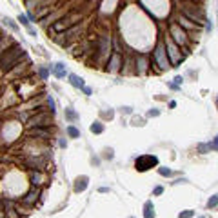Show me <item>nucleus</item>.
Returning <instances> with one entry per match:
<instances>
[{"instance_id":"obj_1","label":"nucleus","mask_w":218,"mask_h":218,"mask_svg":"<svg viewBox=\"0 0 218 218\" xmlns=\"http://www.w3.org/2000/svg\"><path fill=\"white\" fill-rule=\"evenodd\" d=\"M24 55H25V53H24V47L13 44L11 49L4 51V53L0 55V69H2V71H11V69L18 64V60H20Z\"/></svg>"},{"instance_id":"obj_2","label":"nucleus","mask_w":218,"mask_h":218,"mask_svg":"<svg viewBox=\"0 0 218 218\" xmlns=\"http://www.w3.org/2000/svg\"><path fill=\"white\" fill-rule=\"evenodd\" d=\"M80 13H71V15H67L65 18H60L58 22H55L53 24V29L55 31H64V29H69V27H73V25H76V22H80Z\"/></svg>"},{"instance_id":"obj_3","label":"nucleus","mask_w":218,"mask_h":218,"mask_svg":"<svg viewBox=\"0 0 218 218\" xmlns=\"http://www.w3.org/2000/svg\"><path fill=\"white\" fill-rule=\"evenodd\" d=\"M51 122H53V115L45 113V111H40L38 115H35L27 120V124L31 127H47V126H51Z\"/></svg>"},{"instance_id":"obj_4","label":"nucleus","mask_w":218,"mask_h":218,"mask_svg":"<svg viewBox=\"0 0 218 218\" xmlns=\"http://www.w3.org/2000/svg\"><path fill=\"white\" fill-rule=\"evenodd\" d=\"M155 166H158V158L153 156V155H142V156H138L136 162H135V167H136L138 171H147V169H151V167H155Z\"/></svg>"},{"instance_id":"obj_5","label":"nucleus","mask_w":218,"mask_h":218,"mask_svg":"<svg viewBox=\"0 0 218 218\" xmlns=\"http://www.w3.org/2000/svg\"><path fill=\"white\" fill-rule=\"evenodd\" d=\"M155 58L158 60V65H160L162 69H166V67L169 65L167 56H166V51H164V44H158V45H156V49H155Z\"/></svg>"},{"instance_id":"obj_6","label":"nucleus","mask_w":218,"mask_h":218,"mask_svg":"<svg viewBox=\"0 0 218 218\" xmlns=\"http://www.w3.org/2000/svg\"><path fill=\"white\" fill-rule=\"evenodd\" d=\"M171 35L175 36V40H176L178 44H186V42H187V38H186V33H184V31H180L176 24H173V25H171Z\"/></svg>"},{"instance_id":"obj_7","label":"nucleus","mask_w":218,"mask_h":218,"mask_svg":"<svg viewBox=\"0 0 218 218\" xmlns=\"http://www.w3.org/2000/svg\"><path fill=\"white\" fill-rule=\"evenodd\" d=\"M51 73H53L56 78H64V76H65V65H64L62 62H56V64L51 65Z\"/></svg>"},{"instance_id":"obj_8","label":"nucleus","mask_w":218,"mask_h":218,"mask_svg":"<svg viewBox=\"0 0 218 218\" xmlns=\"http://www.w3.org/2000/svg\"><path fill=\"white\" fill-rule=\"evenodd\" d=\"M38 195H40V191H38V189H31V191L25 195V198H22V202H24L25 206H33V204L36 202Z\"/></svg>"},{"instance_id":"obj_9","label":"nucleus","mask_w":218,"mask_h":218,"mask_svg":"<svg viewBox=\"0 0 218 218\" xmlns=\"http://www.w3.org/2000/svg\"><path fill=\"white\" fill-rule=\"evenodd\" d=\"M51 0H25V5H27V9L31 11V9H40V7H44V5H47Z\"/></svg>"},{"instance_id":"obj_10","label":"nucleus","mask_w":218,"mask_h":218,"mask_svg":"<svg viewBox=\"0 0 218 218\" xmlns=\"http://www.w3.org/2000/svg\"><path fill=\"white\" fill-rule=\"evenodd\" d=\"M118 65H120V55H118V53H115V55L111 56V60H109V64H107V71H111V73H115V71L118 69Z\"/></svg>"},{"instance_id":"obj_11","label":"nucleus","mask_w":218,"mask_h":218,"mask_svg":"<svg viewBox=\"0 0 218 218\" xmlns=\"http://www.w3.org/2000/svg\"><path fill=\"white\" fill-rule=\"evenodd\" d=\"M29 135H31V136H42V138H47V136H49V131H47V129H42V127H33V129L29 131Z\"/></svg>"},{"instance_id":"obj_12","label":"nucleus","mask_w":218,"mask_h":218,"mask_svg":"<svg viewBox=\"0 0 218 218\" xmlns=\"http://www.w3.org/2000/svg\"><path fill=\"white\" fill-rule=\"evenodd\" d=\"M86 187H87V176H80V178H76L75 191H76V193H80V191H84Z\"/></svg>"},{"instance_id":"obj_13","label":"nucleus","mask_w":218,"mask_h":218,"mask_svg":"<svg viewBox=\"0 0 218 218\" xmlns=\"http://www.w3.org/2000/svg\"><path fill=\"white\" fill-rule=\"evenodd\" d=\"M69 82H71L73 87H78V89L84 87V80H82L80 76H76V75H69Z\"/></svg>"},{"instance_id":"obj_14","label":"nucleus","mask_w":218,"mask_h":218,"mask_svg":"<svg viewBox=\"0 0 218 218\" xmlns=\"http://www.w3.org/2000/svg\"><path fill=\"white\" fill-rule=\"evenodd\" d=\"M144 218H155V207L151 202H146L144 206Z\"/></svg>"},{"instance_id":"obj_15","label":"nucleus","mask_w":218,"mask_h":218,"mask_svg":"<svg viewBox=\"0 0 218 218\" xmlns=\"http://www.w3.org/2000/svg\"><path fill=\"white\" fill-rule=\"evenodd\" d=\"M167 49H169V55L175 58V62H178V60H180V56H178V53H176V45H175L171 40H167Z\"/></svg>"},{"instance_id":"obj_16","label":"nucleus","mask_w":218,"mask_h":218,"mask_svg":"<svg viewBox=\"0 0 218 218\" xmlns=\"http://www.w3.org/2000/svg\"><path fill=\"white\" fill-rule=\"evenodd\" d=\"M11 44V40L7 38V36H0V55L4 53V51H7V45Z\"/></svg>"},{"instance_id":"obj_17","label":"nucleus","mask_w":218,"mask_h":218,"mask_svg":"<svg viewBox=\"0 0 218 218\" xmlns=\"http://www.w3.org/2000/svg\"><path fill=\"white\" fill-rule=\"evenodd\" d=\"M31 184H33V186H40V184H42V173H38V171L33 173V175H31Z\"/></svg>"},{"instance_id":"obj_18","label":"nucleus","mask_w":218,"mask_h":218,"mask_svg":"<svg viewBox=\"0 0 218 218\" xmlns=\"http://www.w3.org/2000/svg\"><path fill=\"white\" fill-rule=\"evenodd\" d=\"M67 135H69L71 138H78V136H80V131H78L75 126H69V127H67Z\"/></svg>"},{"instance_id":"obj_19","label":"nucleus","mask_w":218,"mask_h":218,"mask_svg":"<svg viewBox=\"0 0 218 218\" xmlns=\"http://www.w3.org/2000/svg\"><path fill=\"white\" fill-rule=\"evenodd\" d=\"M91 131H93V133H96V135H98V133H102V131H104V126H102V124H100V122H95V124H93V126H91Z\"/></svg>"},{"instance_id":"obj_20","label":"nucleus","mask_w":218,"mask_h":218,"mask_svg":"<svg viewBox=\"0 0 218 218\" xmlns=\"http://www.w3.org/2000/svg\"><path fill=\"white\" fill-rule=\"evenodd\" d=\"M18 22H22V25H25L27 29L31 27V25H29V20H27V16H25V15H22V13L18 15Z\"/></svg>"},{"instance_id":"obj_21","label":"nucleus","mask_w":218,"mask_h":218,"mask_svg":"<svg viewBox=\"0 0 218 218\" xmlns=\"http://www.w3.org/2000/svg\"><path fill=\"white\" fill-rule=\"evenodd\" d=\"M4 22H5V25H9V27H11L13 31H18V25H16V24H15V22H13L11 18H4Z\"/></svg>"},{"instance_id":"obj_22","label":"nucleus","mask_w":218,"mask_h":218,"mask_svg":"<svg viewBox=\"0 0 218 218\" xmlns=\"http://www.w3.org/2000/svg\"><path fill=\"white\" fill-rule=\"evenodd\" d=\"M38 75H40V78H42V80H45V78H47V75H49V71H47L45 67H38Z\"/></svg>"},{"instance_id":"obj_23","label":"nucleus","mask_w":218,"mask_h":218,"mask_svg":"<svg viewBox=\"0 0 218 218\" xmlns=\"http://www.w3.org/2000/svg\"><path fill=\"white\" fill-rule=\"evenodd\" d=\"M65 116H67L69 120H75V118H76V113H75L71 107H67V109H65Z\"/></svg>"},{"instance_id":"obj_24","label":"nucleus","mask_w":218,"mask_h":218,"mask_svg":"<svg viewBox=\"0 0 218 218\" xmlns=\"http://www.w3.org/2000/svg\"><path fill=\"white\" fill-rule=\"evenodd\" d=\"M218 206V196H211L207 202V207H216Z\"/></svg>"},{"instance_id":"obj_25","label":"nucleus","mask_w":218,"mask_h":218,"mask_svg":"<svg viewBox=\"0 0 218 218\" xmlns=\"http://www.w3.org/2000/svg\"><path fill=\"white\" fill-rule=\"evenodd\" d=\"M158 173H160L162 176H171V175H173V171H171V169H166V167H160Z\"/></svg>"},{"instance_id":"obj_26","label":"nucleus","mask_w":218,"mask_h":218,"mask_svg":"<svg viewBox=\"0 0 218 218\" xmlns=\"http://www.w3.org/2000/svg\"><path fill=\"white\" fill-rule=\"evenodd\" d=\"M178 216L180 218H191V216H195V211H182Z\"/></svg>"},{"instance_id":"obj_27","label":"nucleus","mask_w":218,"mask_h":218,"mask_svg":"<svg viewBox=\"0 0 218 218\" xmlns=\"http://www.w3.org/2000/svg\"><path fill=\"white\" fill-rule=\"evenodd\" d=\"M47 104H49V107H51V115H55V100H53V98H47Z\"/></svg>"},{"instance_id":"obj_28","label":"nucleus","mask_w":218,"mask_h":218,"mask_svg":"<svg viewBox=\"0 0 218 218\" xmlns=\"http://www.w3.org/2000/svg\"><path fill=\"white\" fill-rule=\"evenodd\" d=\"M158 115H160V111H158V109H151V111L147 113V116H158Z\"/></svg>"},{"instance_id":"obj_29","label":"nucleus","mask_w":218,"mask_h":218,"mask_svg":"<svg viewBox=\"0 0 218 218\" xmlns=\"http://www.w3.org/2000/svg\"><path fill=\"white\" fill-rule=\"evenodd\" d=\"M209 147H211V146H206V144H200V146H198V149H200L202 153H206V151H207Z\"/></svg>"},{"instance_id":"obj_30","label":"nucleus","mask_w":218,"mask_h":218,"mask_svg":"<svg viewBox=\"0 0 218 218\" xmlns=\"http://www.w3.org/2000/svg\"><path fill=\"white\" fill-rule=\"evenodd\" d=\"M211 147H213V149H216V151H218V136H215V140H213Z\"/></svg>"},{"instance_id":"obj_31","label":"nucleus","mask_w":218,"mask_h":218,"mask_svg":"<svg viewBox=\"0 0 218 218\" xmlns=\"http://www.w3.org/2000/svg\"><path fill=\"white\" fill-rule=\"evenodd\" d=\"M153 193H155V195H162V193H164V189H162V187H155V191H153Z\"/></svg>"},{"instance_id":"obj_32","label":"nucleus","mask_w":218,"mask_h":218,"mask_svg":"<svg viewBox=\"0 0 218 218\" xmlns=\"http://www.w3.org/2000/svg\"><path fill=\"white\" fill-rule=\"evenodd\" d=\"M106 156H107V158H113V149H107V151H106Z\"/></svg>"},{"instance_id":"obj_33","label":"nucleus","mask_w":218,"mask_h":218,"mask_svg":"<svg viewBox=\"0 0 218 218\" xmlns=\"http://www.w3.org/2000/svg\"><path fill=\"white\" fill-rule=\"evenodd\" d=\"M175 84H176V86L182 84V76H176V78H175Z\"/></svg>"},{"instance_id":"obj_34","label":"nucleus","mask_w":218,"mask_h":218,"mask_svg":"<svg viewBox=\"0 0 218 218\" xmlns=\"http://www.w3.org/2000/svg\"><path fill=\"white\" fill-rule=\"evenodd\" d=\"M122 113H131V107H122Z\"/></svg>"},{"instance_id":"obj_35","label":"nucleus","mask_w":218,"mask_h":218,"mask_svg":"<svg viewBox=\"0 0 218 218\" xmlns=\"http://www.w3.org/2000/svg\"><path fill=\"white\" fill-rule=\"evenodd\" d=\"M216 106H218V96H216Z\"/></svg>"},{"instance_id":"obj_36","label":"nucleus","mask_w":218,"mask_h":218,"mask_svg":"<svg viewBox=\"0 0 218 218\" xmlns=\"http://www.w3.org/2000/svg\"><path fill=\"white\" fill-rule=\"evenodd\" d=\"M0 218H2V213H0Z\"/></svg>"}]
</instances>
